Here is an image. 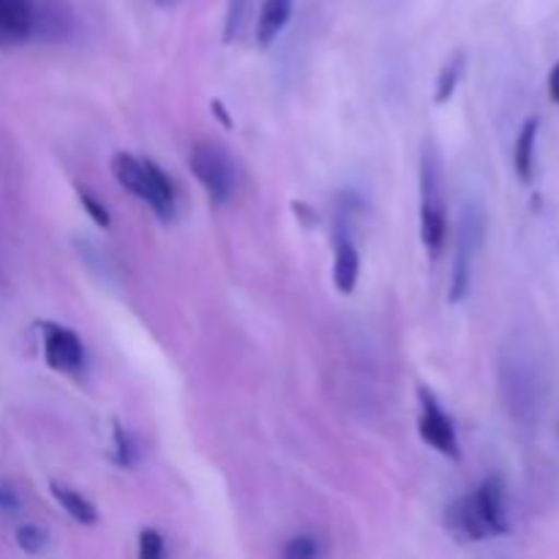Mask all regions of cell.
Masks as SVG:
<instances>
[{
	"mask_svg": "<svg viewBox=\"0 0 559 559\" xmlns=\"http://www.w3.org/2000/svg\"><path fill=\"white\" fill-rule=\"evenodd\" d=\"M448 527H451V533L459 535L462 540H486L489 538V533H486L478 511H475L473 495L462 497V500H456L451 508H448Z\"/></svg>",
	"mask_w": 559,
	"mask_h": 559,
	"instance_id": "12",
	"label": "cell"
},
{
	"mask_svg": "<svg viewBox=\"0 0 559 559\" xmlns=\"http://www.w3.org/2000/svg\"><path fill=\"white\" fill-rule=\"evenodd\" d=\"M420 240L429 257H440L448 240L445 180L435 142H426L420 153Z\"/></svg>",
	"mask_w": 559,
	"mask_h": 559,
	"instance_id": "2",
	"label": "cell"
},
{
	"mask_svg": "<svg viewBox=\"0 0 559 559\" xmlns=\"http://www.w3.org/2000/svg\"><path fill=\"white\" fill-rule=\"evenodd\" d=\"M475 511H478L480 522H484L489 535H506L511 530L508 524V506H506V486L497 475L486 478L478 489L473 491Z\"/></svg>",
	"mask_w": 559,
	"mask_h": 559,
	"instance_id": "9",
	"label": "cell"
},
{
	"mask_svg": "<svg viewBox=\"0 0 559 559\" xmlns=\"http://www.w3.org/2000/svg\"><path fill=\"white\" fill-rule=\"evenodd\" d=\"M76 197H80L82 211H85L87 216L93 218V224H96V227H102V229H107V227H109V211H107V205H104V202H98L93 194H87L85 189H76Z\"/></svg>",
	"mask_w": 559,
	"mask_h": 559,
	"instance_id": "18",
	"label": "cell"
},
{
	"mask_svg": "<svg viewBox=\"0 0 559 559\" xmlns=\"http://www.w3.org/2000/svg\"><path fill=\"white\" fill-rule=\"evenodd\" d=\"M418 402H420V418L418 429L424 437L426 445H431L435 451H440L442 456L459 459V437L456 426L448 418L445 409L440 407V402L435 399V393L418 388Z\"/></svg>",
	"mask_w": 559,
	"mask_h": 559,
	"instance_id": "6",
	"label": "cell"
},
{
	"mask_svg": "<svg viewBox=\"0 0 559 559\" xmlns=\"http://www.w3.org/2000/svg\"><path fill=\"white\" fill-rule=\"evenodd\" d=\"M549 96H551V102L559 104V63L551 69V74H549Z\"/></svg>",
	"mask_w": 559,
	"mask_h": 559,
	"instance_id": "23",
	"label": "cell"
},
{
	"mask_svg": "<svg viewBox=\"0 0 559 559\" xmlns=\"http://www.w3.org/2000/svg\"><path fill=\"white\" fill-rule=\"evenodd\" d=\"M164 555V538L156 530H142L140 533V557L142 559H158Z\"/></svg>",
	"mask_w": 559,
	"mask_h": 559,
	"instance_id": "20",
	"label": "cell"
},
{
	"mask_svg": "<svg viewBox=\"0 0 559 559\" xmlns=\"http://www.w3.org/2000/svg\"><path fill=\"white\" fill-rule=\"evenodd\" d=\"M538 131H540V120L538 118H527L524 120L522 131L516 136V153H513V167H516V175L522 183H530L533 180V169H535V145H538Z\"/></svg>",
	"mask_w": 559,
	"mask_h": 559,
	"instance_id": "14",
	"label": "cell"
},
{
	"mask_svg": "<svg viewBox=\"0 0 559 559\" xmlns=\"http://www.w3.org/2000/svg\"><path fill=\"white\" fill-rule=\"evenodd\" d=\"M14 538H16V546H20L25 555H33V557L44 555L49 546L47 530L38 527V524H20L14 533Z\"/></svg>",
	"mask_w": 559,
	"mask_h": 559,
	"instance_id": "17",
	"label": "cell"
},
{
	"mask_svg": "<svg viewBox=\"0 0 559 559\" xmlns=\"http://www.w3.org/2000/svg\"><path fill=\"white\" fill-rule=\"evenodd\" d=\"M484 211L475 202H464L456 222V243H453V265H451V289L448 298L451 304H462L469 295L475 276V262H478L480 246H484Z\"/></svg>",
	"mask_w": 559,
	"mask_h": 559,
	"instance_id": "4",
	"label": "cell"
},
{
	"mask_svg": "<svg viewBox=\"0 0 559 559\" xmlns=\"http://www.w3.org/2000/svg\"><path fill=\"white\" fill-rule=\"evenodd\" d=\"M462 74H464V55L456 52L448 58V63L442 66V71H440V80H437V91H435L437 104H445L448 98L456 93L459 82H462Z\"/></svg>",
	"mask_w": 559,
	"mask_h": 559,
	"instance_id": "16",
	"label": "cell"
},
{
	"mask_svg": "<svg viewBox=\"0 0 559 559\" xmlns=\"http://www.w3.org/2000/svg\"><path fill=\"white\" fill-rule=\"evenodd\" d=\"M156 3H158V5H173L175 0H156Z\"/></svg>",
	"mask_w": 559,
	"mask_h": 559,
	"instance_id": "24",
	"label": "cell"
},
{
	"mask_svg": "<svg viewBox=\"0 0 559 559\" xmlns=\"http://www.w3.org/2000/svg\"><path fill=\"white\" fill-rule=\"evenodd\" d=\"M295 0H262L260 16H257V44L262 49L271 47L293 16Z\"/></svg>",
	"mask_w": 559,
	"mask_h": 559,
	"instance_id": "11",
	"label": "cell"
},
{
	"mask_svg": "<svg viewBox=\"0 0 559 559\" xmlns=\"http://www.w3.org/2000/svg\"><path fill=\"white\" fill-rule=\"evenodd\" d=\"M74 249H76V257L85 262V267L93 273V276L102 278V282H107V284H120L118 262H115L112 254H109L107 249H102L96 240L76 238Z\"/></svg>",
	"mask_w": 559,
	"mask_h": 559,
	"instance_id": "13",
	"label": "cell"
},
{
	"mask_svg": "<svg viewBox=\"0 0 559 559\" xmlns=\"http://www.w3.org/2000/svg\"><path fill=\"white\" fill-rule=\"evenodd\" d=\"M500 396L511 418L522 426L538 424L546 402V380L535 349L511 338L500 353Z\"/></svg>",
	"mask_w": 559,
	"mask_h": 559,
	"instance_id": "1",
	"label": "cell"
},
{
	"mask_svg": "<svg viewBox=\"0 0 559 559\" xmlns=\"http://www.w3.org/2000/svg\"><path fill=\"white\" fill-rule=\"evenodd\" d=\"M22 511V500L16 495L14 486L9 480L0 478V513H20Z\"/></svg>",
	"mask_w": 559,
	"mask_h": 559,
	"instance_id": "22",
	"label": "cell"
},
{
	"mask_svg": "<svg viewBox=\"0 0 559 559\" xmlns=\"http://www.w3.org/2000/svg\"><path fill=\"white\" fill-rule=\"evenodd\" d=\"M115 180L129 191L131 197H136L140 202H145L158 218L169 222L175 213V186L167 175L158 169V164H153L151 158H136L131 153H115L112 162H109Z\"/></svg>",
	"mask_w": 559,
	"mask_h": 559,
	"instance_id": "3",
	"label": "cell"
},
{
	"mask_svg": "<svg viewBox=\"0 0 559 559\" xmlns=\"http://www.w3.org/2000/svg\"><path fill=\"white\" fill-rule=\"evenodd\" d=\"M189 164L191 173L197 175V180L202 183V189H205L207 200H211L213 205H224V202L233 197L238 175H235L233 158H229V153L224 151L222 145L205 140L197 142V145L191 147Z\"/></svg>",
	"mask_w": 559,
	"mask_h": 559,
	"instance_id": "5",
	"label": "cell"
},
{
	"mask_svg": "<svg viewBox=\"0 0 559 559\" xmlns=\"http://www.w3.org/2000/svg\"><path fill=\"white\" fill-rule=\"evenodd\" d=\"M360 276V254L347 233L336 235V254H333V284L342 295H349Z\"/></svg>",
	"mask_w": 559,
	"mask_h": 559,
	"instance_id": "10",
	"label": "cell"
},
{
	"mask_svg": "<svg viewBox=\"0 0 559 559\" xmlns=\"http://www.w3.org/2000/svg\"><path fill=\"white\" fill-rule=\"evenodd\" d=\"M115 448H118V462L123 464V467H131L136 459V448H134V442H131V437L126 435L120 426L115 429Z\"/></svg>",
	"mask_w": 559,
	"mask_h": 559,
	"instance_id": "21",
	"label": "cell"
},
{
	"mask_svg": "<svg viewBox=\"0 0 559 559\" xmlns=\"http://www.w3.org/2000/svg\"><path fill=\"white\" fill-rule=\"evenodd\" d=\"M49 491H52L55 502H58V506L63 508V511L69 513L76 524H96L98 522V513H96V508H93V502L85 500L80 491L69 489V486H63V484H52L49 486Z\"/></svg>",
	"mask_w": 559,
	"mask_h": 559,
	"instance_id": "15",
	"label": "cell"
},
{
	"mask_svg": "<svg viewBox=\"0 0 559 559\" xmlns=\"http://www.w3.org/2000/svg\"><path fill=\"white\" fill-rule=\"evenodd\" d=\"M38 27L36 0H0V47L25 44Z\"/></svg>",
	"mask_w": 559,
	"mask_h": 559,
	"instance_id": "8",
	"label": "cell"
},
{
	"mask_svg": "<svg viewBox=\"0 0 559 559\" xmlns=\"http://www.w3.org/2000/svg\"><path fill=\"white\" fill-rule=\"evenodd\" d=\"M320 555H322V546L317 544L314 538H309V535H304V538H293L287 546H284V557L287 559H311Z\"/></svg>",
	"mask_w": 559,
	"mask_h": 559,
	"instance_id": "19",
	"label": "cell"
},
{
	"mask_svg": "<svg viewBox=\"0 0 559 559\" xmlns=\"http://www.w3.org/2000/svg\"><path fill=\"white\" fill-rule=\"evenodd\" d=\"M38 331H41L44 360H47L49 369L76 374L85 364V347H82L80 336L69 328L58 325V322H41Z\"/></svg>",
	"mask_w": 559,
	"mask_h": 559,
	"instance_id": "7",
	"label": "cell"
}]
</instances>
